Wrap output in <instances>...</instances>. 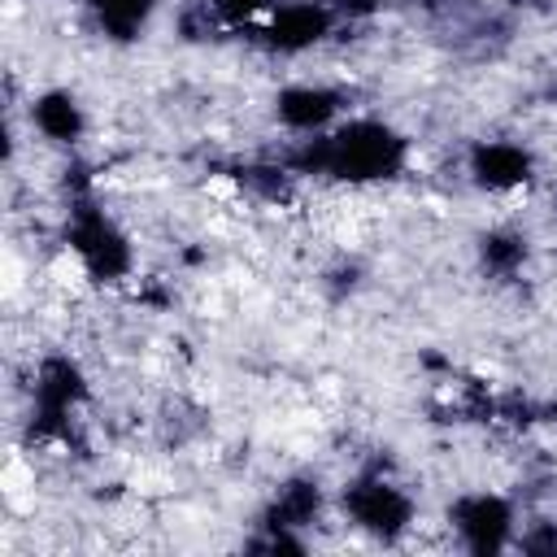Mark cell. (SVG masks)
Instances as JSON below:
<instances>
[{
    "label": "cell",
    "mask_w": 557,
    "mask_h": 557,
    "mask_svg": "<svg viewBox=\"0 0 557 557\" xmlns=\"http://www.w3.org/2000/svg\"><path fill=\"white\" fill-rule=\"evenodd\" d=\"M448 518H453L457 531L470 540V548H500V540H505V531H509V505H505L500 496H487V492L461 496V500L448 509Z\"/></svg>",
    "instance_id": "3"
},
{
    "label": "cell",
    "mask_w": 557,
    "mask_h": 557,
    "mask_svg": "<svg viewBox=\"0 0 557 557\" xmlns=\"http://www.w3.org/2000/svg\"><path fill=\"white\" fill-rule=\"evenodd\" d=\"M400 139L379 122H352L322 139L318 161L339 178H383L400 165Z\"/></svg>",
    "instance_id": "1"
},
{
    "label": "cell",
    "mask_w": 557,
    "mask_h": 557,
    "mask_svg": "<svg viewBox=\"0 0 557 557\" xmlns=\"http://www.w3.org/2000/svg\"><path fill=\"white\" fill-rule=\"evenodd\" d=\"M339 109V96L326 87H292L278 96V117L296 131H322Z\"/></svg>",
    "instance_id": "4"
},
{
    "label": "cell",
    "mask_w": 557,
    "mask_h": 557,
    "mask_svg": "<svg viewBox=\"0 0 557 557\" xmlns=\"http://www.w3.org/2000/svg\"><path fill=\"white\" fill-rule=\"evenodd\" d=\"M474 174L487 187H513L527 178V152L513 144H483L474 152Z\"/></svg>",
    "instance_id": "6"
},
{
    "label": "cell",
    "mask_w": 557,
    "mask_h": 557,
    "mask_svg": "<svg viewBox=\"0 0 557 557\" xmlns=\"http://www.w3.org/2000/svg\"><path fill=\"white\" fill-rule=\"evenodd\" d=\"M213 9L226 17H252L257 9H265V0H213Z\"/></svg>",
    "instance_id": "8"
},
{
    "label": "cell",
    "mask_w": 557,
    "mask_h": 557,
    "mask_svg": "<svg viewBox=\"0 0 557 557\" xmlns=\"http://www.w3.org/2000/svg\"><path fill=\"white\" fill-rule=\"evenodd\" d=\"M30 122H35V131H39L44 139H52V144H74L78 131H83V109H78V100H74L70 91H48V96L35 100Z\"/></svg>",
    "instance_id": "5"
},
{
    "label": "cell",
    "mask_w": 557,
    "mask_h": 557,
    "mask_svg": "<svg viewBox=\"0 0 557 557\" xmlns=\"http://www.w3.org/2000/svg\"><path fill=\"white\" fill-rule=\"evenodd\" d=\"M348 509H352L357 527L379 531V535L400 531V527L409 522V513H413L409 500H405L392 483H383V479H366V483H357V487L348 492Z\"/></svg>",
    "instance_id": "2"
},
{
    "label": "cell",
    "mask_w": 557,
    "mask_h": 557,
    "mask_svg": "<svg viewBox=\"0 0 557 557\" xmlns=\"http://www.w3.org/2000/svg\"><path fill=\"white\" fill-rule=\"evenodd\" d=\"M87 4H91L96 22H100L113 39H131V35L148 22V13H152V0H87Z\"/></svg>",
    "instance_id": "7"
}]
</instances>
